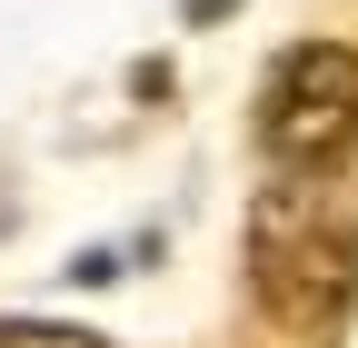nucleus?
I'll list each match as a JSON object with an SVG mask.
<instances>
[{
	"mask_svg": "<svg viewBox=\"0 0 358 348\" xmlns=\"http://www.w3.org/2000/svg\"><path fill=\"white\" fill-rule=\"evenodd\" d=\"M249 298L279 338H329L358 309V180L279 169L249 199Z\"/></svg>",
	"mask_w": 358,
	"mask_h": 348,
	"instance_id": "1",
	"label": "nucleus"
},
{
	"mask_svg": "<svg viewBox=\"0 0 358 348\" xmlns=\"http://www.w3.org/2000/svg\"><path fill=\"white\" fill-rule=\"evenodd\" d=\"M358 140V50L348 40H299L259 80V150L279 169H329Z\"/></svg>",
	"mask_w": 358,
	"mask_h": 348,
	"instance_id": "2",
	"label": "nucleus"
},
{
	"mask_svg": "<svg viewBox=\"0 0 358 348\" xmlns=\"http://www.w3.org/2000/svg\"><path fill=\"white\" fill-rule=\"evenodd\" d=\"M0 348H110V338L60 328V319H0Z\"/></svg>",
	"mask_w": 358,
	"mask_h": 348,
	"instance_id": "3",
	"label": "nucleus"
}]
</instances>
